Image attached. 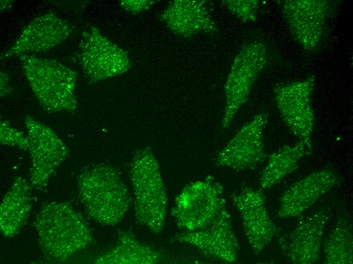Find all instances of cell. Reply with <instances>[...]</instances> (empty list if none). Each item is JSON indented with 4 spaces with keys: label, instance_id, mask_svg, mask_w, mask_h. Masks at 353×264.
<instances>
[{
    "label": "cell",
    "instance_id": "1",
    "mask_svg": "<svg viewBox=\"0 0 353 264\" xmlns=\"http://www.w3.org/2000/svg\"><path fill=\"white\" fill-rule=\"evenodd\" d=\"M33 225L43 253L55 260L67 258L93 240L84 219L67 203L53 202L43 205Z\"/></svg>",
    "mask_w": 353,
    "mask_h": 264
},
{
    "label": "cell",
    "instance_id": "2",
    "mask_svg": "<svg viewBox=\"0 0 353 264\" xmlns=\"http://www.w3.org/2000/svg\"><path fill=\"white\" fill-rule=\"evenodd\" d=\"M78 189L88 214L102 225L120 223L132 205L127 188L116 172L108 167H95L84 172Z\"/></svg>",
    "mask_w": 353,
    "mask_h": 264
},
{
    "label": "cell",
    "instance_id": "3",
    "mask_svg": "<svg viewBox=\"0 0 353 264\" xmlns=\"http://www.w3.org/2000/svg\"><path fill=\"white\" fill-rule=\"evenodd\" d=\"M132 164L135 221L158 235L164 229L167 208V196L158 165L149 154L137 156Z\"/></svg>",
    "mask_w": 353,
    "mask_h": 264
},
{
    "label": "cell",
    "instance_id": "4",
    "mask_svg": "<svg viewBox=\"0 0 353 264\" xmlns=\"http://www.w3.org/2000/svg\"><path fill=\"white\" fill-rule=\"evenodd\" d=\"M19 58L33 92L44 108L53 111L76 108L75 72L52 59L26 54Z\"/></svg>",
    "mask_w": 353,
    "mask_h": 264
},
{
    "label": "cell",
    "instance_id": "5",
    "mask_svg": "<svg viewBox=\"0 0 353 264\" xmlns=\"http://www.w3.org/2000/svg\"><path fill=\"white\" fill-rule=\"evenodd\" d=\"M222 185L212 176L192 182L176 196L171 215L183 231L200 229L226 208Z\"/></svg>",
    "mask_w": 353,
    "mask_h": 264
},
{
    "label": "cell",
    "instance_id": "6",
    "mask_svg": "<svg viewBox=\"0 0 353 264\" xmlns=\"http://www.w3.org/2000/svg\"><path fill=\"white\" fill-rule=\"evenodd\" d=\"M268 62L265 44L256 40L243 45L234 59L225 84L226 105L222 128H228L247 101L253 85Z\"/></svg>",
    "mask_w": 353,
    "mask_h": 264
},
{
    "label": "cell",
    "instance_id": "7",
    "mask_svg": "<svg viewBox=\"0 0 353 264\" xmlns=\"http://www.w3.org/2000/svg\"><path fill=\"white\" fill-rule=\"evenodd\" d=\"M314 84L312 76L274 89V100L284 122L294 136L311 149L315 119L311 96Z\"/></svg>",
    "mask_w": 353,
    "mask_h": 264
},
{
    "label": "cell",
    "instance_id": "8",
    "mask_svg": "<svg viewBox=\"0 0 353 264\" xmlns=\"http://www.w3.org/2000/svg\"><path fill=\"white\" fill-rule=\"evenodd\" d=\"M268 114L261 113L243 124L217 154L215 163L236 171L253 169L266 156L263 132Z\"/></svg>",
    "mask_w": 353,
    "mask_h": 264
},
{
    "label": "cell",
    "instance_id": "9",
    "mask_svg": "<svg viewBox=\"0 0 353 264\" xmlns=\"http://www.w3.org/2000/svg\"><path fill=\"white\" fill-rule=\"evenodd\" d=\"M231 221L230 215L225 208L205 227L177 233L170 241L194 246L207 257L224 262L235 263L237 259L239 244Z\"/></svg>",
    "mask_w": 353,
    "mask_h": 264
},
{
    "label": "cell",
    "instance_id": "10",
    "mask_svg": "<svg viewBox=\"0 0 353 264\" xmlns=\"http://www.w3.org/2000/svg\"><path fill=\"white\" fill-rule=\"evenodd\" d=\"M281 10L294 39L305 49H315L332 11L331 3L324 0H287Z\"/></svg>",
    "mask_w": 353,
    "mask_h": 264
},
{
    "label": "cell",
    "instance_id": "11",
    "mask_svg": "<svg viewBox=\"0 0 353 264\" xmlns=\"http://www.w3.org/2000/svg\"><path fill=\"white\" fill-rule=\"evenodd\" d=\"M232 200L241 216L249 245L254 253L259 255L277 233L265 207L266 197L261 191L246 186L234 193Z\"/></svg>",
    "mask_w": 353,
    "mask_h": 264
},
{
    "label": "cell",
    "instance_id": "12",
    "mask_svg": "<svg viewBox=\"0 0 353 264\" xmlns=\"http://www.w3.org/2000/svg\"><path fill=\"white\" fill-rule=\"evenodd\" d=\"M329 217L324 211L303 218L295 228L279 240L287 260L293 264H312L320 257L325 224Z\"/></svg>",
    "mask_w": 353,
    "mask_h": 264
},
{
    "label": "cell",
    "instance_id": "13",
    "mask_svg": "<svg viewBox=\"0 0 353 264\" xmlns=\"http://www.w3.org/2000/svg\"><path fill=\"white\" fill-rule=\"evenodd\" d=\"M71 31L68 24L54 13L41 15L22 29L13 45L1 54V59L47 51L65 40Z\"/></svg>",
    "mask_w": 353,
    "mask_h": 264
},
{
    "label": "cell",
    "instance_id": "14",
    "mask_svg": "<svg viewBox=\"0 0 353 264\" xmlns=\"http://www.w3.org/2000/svg\"><path fill=\"white\" fill-rule=\"evenodd\" d=\"M338 182V175L330 168L308 175L292 184L282 194L278 216L285 218L298 216Z\"/></svg>",
    "mask_w": 353,
    "mask_h": 264
},
{
    "label": "cell",
    "instance_id": "15",
    "mask_svg": "<svg viewBox=\"0 0 353 264\" xmlns=\"http://www.w3.org/2000/svg\"><path fill=\"white\" fill-rule=\"evenodd\" d=\"M76 59L84 72L96 80L119 72L122 60L121 51L102 36L96 28L82 35Z\"/></svg>",
    "mask_w": 353,
    "mask_h": 264
},
{
    "label": "cell",
    "instance_id": "16",
    "mask_svg": "<svg viewBox=\"0 0 353 264\" xmlns=\"http://www.w3.org/2000/svg\"><path fill=\"white\" fill-rule=\"evenodd\" d=\"M162 19L173 32L184 37L217 31L204 1H174L164 11Z\"/></svg>",
    "mask_w": 353,
    "mask_h": 264
},
{
    "label": "cell",
    "instance_id": "17",
    "mask_svg": "<svg viewBox=\"0 0 353 264\" xmlns=\"http://www.w3.org/2000/svg\"><path fill=\"white\" fill-rule=\"evenodd\" d=\"M163 254L139 241L129 230L120 231L116 244L95 260L98 264H155L162 262Z\"/></svg>",
    "mask_w": 353,
    "mask_h": 264
},
{
    "label": "cell",
    "instance_id": "18",
    "mask_svg": "<svg viewBox=\"0 0 353 264\" xmlns=\"http://www.w3.org/2000/svg\"><path fill=\"white\" fill-rule=\"evenodd\" d=\"M30 188L21 178L14 182L0 207V228L3 235L11 237L26 224L31 210Z\"/></svg>",
    "mask_w": 353,
    "mask_h": 264
},
{
    "label": "cell",
    "instance_id": "19",
    "mask_svg": "<svg viewBox=\"0 0 353 264\" xmlns=\"http://www.w3.org/2000/svg\"><path fill=\"white\" fill-rule=\"evenodd\" d=\"M312 152V149L299 141L294 145H285L272 153L261 175V189H267L279 183L298 168L299 162L303 157Z\"/></svg>",
    "mask_w": 353,
    "mask_h": 264
},
{
    "label": "cell",
    "instance_id": "20",
    "mask_svg": "<svg viewBox=\"0 0 353 264\" xmlns=\"http://www.w3.org/2000/svg\"><path fill=\"white\" fill-rule=\"evenodd\" d=\"M352 224L347 220L340 219L324 243V263L352 264Z\"/></svg>",
    "mask_w": 353,
    "mask_h": 264
},
{
    "label": "cell",
    "instance_id": "21",
    "mask_svg": "<svg viewBox=\"0 0 353 264\" xmlns=\"http://www.w3.org/2000/svg\"><path fill=\"white\" fill-rule=\"evenodd\" d=\"M222 3L236 17L243 22L255 21L258 8L257 0H228Z\"/></svg>",
    "mask_w": 353,
    "mask_h": 264
}]
</instances>
